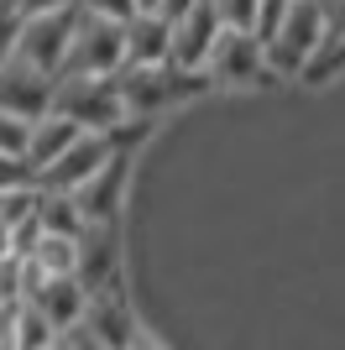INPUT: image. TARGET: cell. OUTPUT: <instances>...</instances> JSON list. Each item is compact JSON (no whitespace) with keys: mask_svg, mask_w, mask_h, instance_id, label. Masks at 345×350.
Masks as SVG:
<instances>
[{"mask_svg":"<svg viewBox=\"0 0 345 350\" xmlns=\"http://www.w3.org/2000/svg\"><path fill=\"white\" fill-rule=\"evenodd\" d=\"M63 335H68V340H73L79 350H105L100 340H94V335H84V329H63Z\"/></svg>","mask_w":345,"mask_h":350,"instance_id":"484cf974","label":"cell"},{"mask_svg":"<svg viewBox=\"0 0 345 350\" xmlns=\"http://www.w3.org/2000/svg\"><path fill=\"white\" fill-rule=\"evenodd\" d=\"M120 42H126V68H168L172 21H162V16H131L120 27Z\"/></svg>","mask_w":345,"mask_h":350,"instance_id":"5bb4252c","label":"cell"},{"mask_svg":"<svg viewBox=\"0 0 345 350\" xmlns=\"http://www.w3.org/2000/svg\"><path fill=\"white\" fill-rule=\"evenodd\" d=\"M215 11H220V21H225V27L251 31V11H257V0H215Z\"/></svg>","mask_w":345,"mask_h":350,"instance_id":"44dd1931","label":"cell"},{"mask_svg":"<svg viewBox=\"0 0 345 350\" xmlns=\"http://www.w3.org/2000/svg\"><path fill=\"white\" fill-rule=\"evenodd\" d=\"M21 142H27V120H16L0 110V152H16L21 157Z\"/></svg>","mask_w":345,"mask_h":350,"instance_id":"603a6c76","label":"cell"},{"mask_svg":"<svg viewBox=\"0 0 345 350\" xmlns=\"http://www.w3.org/2000/svg\"><path fill=\"white\" fill-rule=\"evenodd\" d=\"M16 189H37V173L27 167V157L0 152V193H16Z\"/></svg>","mask_w":345,"mask_h":350,"instance_id":"d6986e66","label":"cell"},{"mask_svg":"<svg viewBox=\"0 0 345 350\" xmlns=\"http://www.w3.org/2000/svg\"><path fill=\"white\" fill-rule=\"evenodd\" d=\"M194 5H199V0H162V5H157V16H162V21H178V16H188Z\"/></svg>","mask_w":345,"mask_h":350,"instance_id":"d4e9b609","label":"cell"},{"mask_svg":"<svg viewBox=\"0 0 345 350\" xmlns=\"http://www.w3.org/2000/svg\"><path fill=\"white\" fill-rule=\"evenodd\" d=\"M261 47H267V73H272V79H303V73L324 58V47H330L319 0H293L288 16L277 21V31Z\"/></svg>","mask_w":345,"mask_h":350,"instance_id":"6da1fadb","label":"cell"},{"mask_svg":"<svg viewBox=\"0 0 345 350\" xmlns=\"http://www.w3.org/2000/svg\"><path fill=\"white\" fill-rule=\"evenodd\" d=\"M53 340H58V329L21 298V304H16V350H47Z\"/></svg>","mask_w":345,"mask_h":350,"instance_id":"ac0fdd59","label":"cell"},{"mask_svg":"<svg viewBox=\"0 0 345 350\" xmlns=\"http://www.w3.org/2000/svg\"><path fill=\"white\" fill-rule=\"evenodd\" d=\"M204 79L209 89H251V84H267V47L241 27H220L209 58H204Z\"/></svg>","mask_w":345,"mask_h":350,"instance_id":"52a82bcc","label":"cell"},{"mask_svg":"<svg viewBox=\"0 0 345 350\" xmlns=\"http://www.w3.org/2000/svg\"><path fill=\"white\" fill-rule=\"evenodd\" d=\"M21 16H42V11H68L73 0H11Z\"/></svg>","mask_w":345,"mask_h":350,"instance_id":"cb8c5ba5","label":"cell"},{"mask_svg":"<svg viewBox=\"0 0 345 350\" xmlns=\"http://www.w3.org/2000/svg\"><path fill=\"white\" fill-rule=\"evenodd\" d=\"M136 126H142V120H136ZM126 136H131V126H120V131H79V136H73V142L42 167V173H37V189L73 193L79 183H89V178L100 173L115 152H126Z\"/></svg>","mask_w":345,"mask_h":350,"instance_id":"277c9868","label":"cell"},{"mask_svg":"<svg viewBox=\"0 0 345 350\" xmlns=\"http://www.w3.org/2000/svg\"><path fill=\"white\" fill-rule=\"evenodd\" d=\"M157 5L162 0H136V16H157Z\"/></svg>","mask_w":345,"mask_h":350,"instance_id":"83f0119b","label":"cell"},{"mask_svg":"<svg viewBox=\"0 0 345 350\" xmlns=\"http://www.w3.org/2000/svg\"><path fill=\"white\" fill-rule=\"evenodd\" d=\"M220 27H225V21H220L215 0H199L188 16H178V21H172L168 68H178V73H204V58H209V47H215Z\"/></svg>","mask_w":345,"mask_h":350,"instance_id":"ba28073f","label":"cell"},{"mask_svg":"<svg viewBox=\"0 0 345 350\" xmlns=\"http://www.w3.org/2000/svg\"><path fill=\"white\" fill-rule=\"evenodd\" d=\"M79 131H84V126H73V120H68V116H58V110H47V116L27 120V142H21V157H27V167H31V173H42V167H47V162H53Z\"/></svg>","mask_w":345,"mask_h":350,"instance_id":"9a60e30c","label":"cell"},{"mask_svg":"<svg viewBox=\"0 0 345 350\" xmlns=\"http://www.w3.org/2000/svg\"><path fill=\"white\" fill-rule=\"evenodd\" d=\"M73 11H79V5H68V11H42V16H21V27H16L5 58H16L21 68H31V73L58 79V73H63V53H68Z\"/></svg>","mask_w":345,"mask_h":350,"instance_id":"8992f818","label":"cell"},{"mask_svg":"<svg viewBox=\"0 0 345 350\" xmlns=\"http://www.w3.org/2000/svg\"><path fill=\"white\" fill-rule=\"evenodd\" d=\"M126 173H131V157H126V152H115V157L105 162L89 183H79V189H73V204H79L84 225H105V219L120 215V199H126Z\"/></svg>","mask_w":345,"mask_h":350,"instance_id":"8fae6325","label":"cell"},{"mask_svg":"<svg viewBox=\"0 0 345 350\" xmlns=\"http://www.w3.org/2000/svg\"><path fill=\"white\" fill-rule=\"evenodd\" d=\"M131 350H168V345H157L152 335H136V340H131Z\"/></svg>","mask_w":345,"mask_h":350,"instance_id":"4316f807","label":"cell"},{"mask_svg":"<svg viewBox=\"0 0 345 350\" xmlns=\"http://www.w3.org/2000/svg\"><path fill=\"white\" fill-rule=\"evenodd\" d=\"M53 89H58V79L21 68L16 58H0V110L5 116H16V120L47 116L53 110Z\"/></svg>","mask_w":345,"mask_h":350,"instance_id":"30bf717a","label":"cell"},{"mask_svg":"<svg viewBox=\"0 0 345 350\" xmlns=\"http://www.w3.org/2000/svg\"><path fill=\"white\" fill-rule=\"evenodd\" d=\"M126 68V42H120V21L73 11L68 53H63V73L58 79H110Z\"/></svg>","mask_w":345,"mask_h":350,"instance_id":"7a4b0ae2","label":"cell"},{"mask_svg":"<svg viewBox=\"0 0 345 350\" xmlns=\"http://www.w3.org/2000/svg\"><path fill=\"white\" fill-rule=\"evenodd\" d=\"M115 89H120V105H126V120H152L157 110L188 100V94H204L209 79L204 73H178V68H120L115 73Z\"/></svg>","mask_w":345,"mask_h":350,"instance_id":"3957f363","label":"cell"},{"mask_svg":"<svg viewBox=\"0 0 345 350\" xmlns=\"http://www.w3.org/2000/svg\"><path fill=\"white\" fill-rule=\"evenodd\" d=\"M53 110L68 116L73 126H84V131H120V126H136V120H126L115 73L110 79H58Z\"/></svg>","mask_w":345,"mask_h":350,"instance_id":"5b68a950","label":"cell"},{"mask_svg":"<svg viewBox=\"0 0 345 350\" xmlns=\"http://www.w3.org/2000/svg\"><path fill=\"white\" fill-rule=\"evenodd\" d=\"M319 11H324V31H330V47L345 42V0H319ZM324 47V53H330Z\"/></svg>","mask_w":345,"mask_h":350,"instance_id":"7402d4cb","label":"cell"},{"mask_svg":"<svg viewBox=\"0 0 345 350\" xmlns=\"http://www.w3.org/2000/svg\"><path fill=\"white\" fill-rule=\"evenodd\" d=\"M27 262L42 272V278H73L79 267V241L68 235H37V246L27 251Z\"/></svg>","mask_w":345,"mask_h":350,"instance_id":"e0dca14e","label":"cell"},{"mask_svg":"<svg viewBox=\"0 0 345 350\" xmlns=\"http://www.w3.org/2000/svg\"><path fill=\"white\" fill-rule=\"evenodd\" d=\"M73 5L89 16H105V21H120V27L136 16V0H73Z\"/></svg>","mask_w":345,"mask_h":350,"instance_id":"ffe728a7","label":"cell"},{"mask_svg":"<svg viewBox=\"0 0 345 350\" xmlns=\"http://www.w3.org/2000/svg\"><path fill=\"white\" fill-rule=\"evenodd\" d=\"M31 219H37L42 235H68V241H79V230H84V215L73 204V193H58V189H37Z\"/></svg>","mask_w":345,"mask_h":350,"instance_id":"2e32d148","label":"cell"},{"mask_svg":"<svg viewBox=\"0 0 345 350\" xmlns=\"http://www.w3.org/2000/svg\"><path fill=\"white\" fill-rule=\"evenodd\" d=\"M27 304L42 314L47 324H53L58 335L63 329H73V324L84 319V308H89V288L79 278H42L37 288L27 293Z\"/></svg>","mask_w":345,"mask_h":350,"instance_id":"4fadbf2b","label":"cell"},{"mask_svg":"<svg viewBox=\"0 0 345 350\" xmlns=\"http://www.w3.org/2000/svg\"><path fill=\"white\" fill-rule=\"evenodd\" d=\"M73 278L89 293H120V246H115V219L79 230V267Z\"/></svg>","mask_w":345,"mask_h":350,"instance_id":"9c48e42d","label":"cell"},{"mask_svg":"<svg viewBox=\"0 0 345 350\" xmlns=\"http://www.w3.org/2000/svg\"><path fill=\"white\" fill-rule=\"evenodd\" d=\"M73 329H84V335H94L105 350H131V340L142 335L136 329V319H131V308L120 293H89V308L84 319L73 324Z\"/></svg>","mask_w":345,"mask_h":350,"instance_id":"7c38bea8","label":"cell"}]
</instances>
